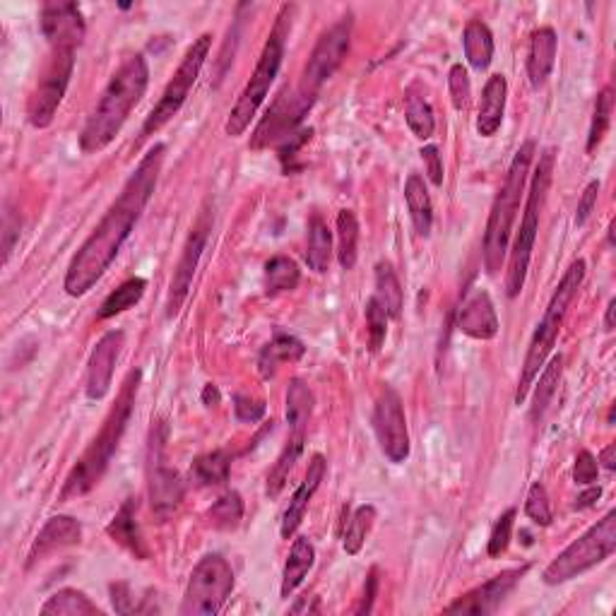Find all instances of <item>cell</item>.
I'll return each mask as SVG.
<instances>
[{
	"instance_id": "cell-1",
	"label": "cell",
	"mask_w": 616,
	"mask_h": 616,
	"mask_svg": "<svg viewBox=\"0 0 616 616\" xmlns=\"http://www.w3.org/2000/svg\"><path fill=\"white\" fill-rule=\"evenodd\" d=\"M164 154H167V145L157 142L140 159L138 167L128 176L123 191L118 193V198L104 212L102 222L94 227L92 234L85 239V244L80 246V251L70 260L63 280L65 294L85 296L94 284L102 280L106 270L111 268V263L121 253L128 236L133 234L135 224L140 222L154 188H157L159 174H162L164 167Z\"/></svg>"
},
{
	"instance_id": "cell-2",
	"label": "cell",
	"mask_w": 616,
	"mask_h": 616,
	"mask_svg": "<svg viewBox=\"0 0 616 616\" xmlns=\"http://www.w3.org/2000/svg\"><path fill=\"white\" fill-rule=\"evenodd\" d=\"M147 85H150V65L142 53H135L111 75L109 85L82 128L80 150L85 154L106 150L126 126L135 106L142 102Z\"/></svg>"
},
{
	"instance_id": "cell-3",
	"label": "cell",
	"mask_w": 616,
	"mask_h": 616,
	"mask_svg": "<svg viewBox=\"0 0 616 616\" xmlns=\"http://www.w3.org/2000/svg\"><path fill=\"white\" fill-rule=\"evenodd\" d=\"M140 381H142L140 369H133L128 373L126 381H123L121 385V390H118V398L114 402V407H111L109 414H106L99 434L92 438V443L87 446L85 453H82V458L75 462L70 475L65 477L58 499L61 501L80 499V496L90 494V491L102 482L104 472L109 470V465H111V458H114L118 446H121V438L123 434H126L130 417H133Z\"/></svg>"
},
{
	"instance_id": "cell-4",
	"label": "cell",
	"mask_w": 616,
	"mask_h": 616,
	"mask_svg": "<svg viewBox=\"0 0 616 616\" xmlns=\"http://www.w3.org/2000/svg\"><path fill=\"white\" fill-rule=\"evenodd\" d=\"M535 152H537L535 140H525L523 145H520V150L515 152L511 167H508L506 179H503L499 193H496L494 205H491L487 231H484V268H487L491 277L499 275L503 260H506L513 222L520 210V200H523L525 183L527 176H530Z\"/></svg>"
},
{
	"instance_id": "cell-5",
	"label": "cell",
	"mask_w": 616,
	"mask_h": 616,
	"mask_svg": "<svg viewBox=\"0 0 616 616\" xmlns=\"http://www.w3.org/2000/svg\"><path fill=\"white\" fill-rule=\"evenodd\" d=\"M585 270H588V265H585L583 258L573 260V263L568 265V270L564 272V277H561L559 287L554 289L552 301H549L542 321L537 323L535 335H532L530 347H527L523 371H520V378H518V390H515V405H523V402L527 400L532 383H535V378L539 376V371H542V366L547 364L549 354L554 352L556 337H559L561 325H564L566 321L568 306L573 304L580 284H583L585 280Z\"/></svg>"
},
{
	"instance_id": "cell-6",
	"label": "cell",
	"mask_w": 616,
	"mask_h": 616,
	"mask_svg": "<svg viewBox=\"0 0 616 616\" xmlns=\"http://www.w3.org/2000/svg\"><path fill=\"white\" fill-rule=\"evenodd\" d=\"M296 8L294 5H282L280 15H277L275 27H272L268 41H265L263 53H260L256 70H253L251 80L246 82L244 92L236 99L234 109L224 123L229 138H239L244 135L251 121L256 118L258 109L263 106L265 97H268L272 82H275L277 73H280L282 61H284V46H287V37L292 32V20H294Z\"/></svg>"
},
{
	"instance_id": "cell-7",
	"label": "cell",
	"mask_w": 616,
	"mask_h": 616,
	"mask_svg": "<svg viewBox=\"0 0 616 616\" xmlns=\"http://www.w3.org/2000/svg\"><path fill=\"white\" fill-rule=\"evenodd\" d=\"M554 164H556V150L547 147L539 154V162L535 167L530 181V193L525 200V215L520 222L518 234H515L513 248H511V263H508V275H506V294L515 299L523 292L527 270H530L532 251H535L537 231H539V212H542L544 200H547V191L552 186L554 179Z\"/></svg>"
},
{
	"instance_id": "cell-8",
	"label": "cell",
	"mask_w": 616,
	"mask_h": 616,
	"mask_svg": "<svg viewBox=\"0 0 616 616\" xmlns=\"http://www.w3.org/2000/svg\"><path fill=\"white\" fill-rule=\"evenodd\" d=\"M616 549V511H609L585 535L571 542L556 559L544 568L542 578L547 585H564L583 576L590 568L604 564Z\"/></svg>"
},
{
	"instance_id": "cell-9",
	"label": "cell",
	"mask_w": 616,
	"mask_h": 616,
	"mask_svg": "<svg viewBox=\"0 0 616 616\" xmlns=\"http://www.w3.org/2000/svg\"><path fill=\"white\" fill-rule=\"evenodd\" d=\"M234 592V568L222 554H207L195 564L183 592V616H215Z\"/></svg>"
},
{
	"instance_id": "cell-10",
	"label": "cell",
	"mask_w": 616,
	"mask_h": 616,
	"mask_svg": "<svg viewBox=\"0 0 616 616\" xmlns=\"http://www.w3.org/2000/svg\"><path fill=\"white\" fill-rule=\"evenodd\" d=\"M167 438L169 426L162 419L152 422L150 441H147V494L159 523L179 511L183 501V479L174 467L167 465Z\"/></svg>"
},
{
	"instance_id": "cell-11",
	"label": "cell",
	"mask_w": 616,
	"mask_h": 616,
	"mask_svg": "<svg viewBox=\"0 0 616 616\" xmlns=\"http://www.w3.org/2000/svg\"><path fill=\"white\" fill-rule=\"evenodd\" d=\"M210 49H212V34H200V37L188 46L186 56L181 58L174 77H171L169 85L164 87L162 97H159V102L154 104L150 116H147L145 123H142V138L162 130L171 118L179 114L181 106L186 104L188 94H191V87L195 85V80H198L200 70H203L207 56H210Z\"/></svg>"
},
{
	"instance_id": "cell-12",
	"label": "cell",
	"mask_w": 616,
	"mask_h": 616,
	"mask_svg": "<svg viewBox=\"0 0 616 616\" xmlns=\"http://www.w3.org/2000/svg\"><path fill=\"white\" fill-rule=\"evenodd\" d=\"M75 70V49L58 46L51 49L49 61L41 70L37 87L27 102V121L34 128H49L58 114L65 92H68L70 77Z\"/></svg>"
},
{
	"instance_id": "cell-13",
	"label": "cell",
	"mask_w": 616,
	"mask_h": 616,
	"mask_svg": "<svg viewBox=\"0 0 616 616\" xmlns=\"http://www.w3.org/2000/svg\"><path fill=\"white\" fill-rule=\"evenodd\" d=\"M352 32H354L352 13L340 17L333 27L325 29L321 39H318L316 46H313L311 56H308V63L299 85L301 92L318 97L321 87L337 73V68H340L342 61L347 58L349 46H352Z\"/></svg>"
},
{
	"instance_id": "cell-14",
	"label": "cell",
	"mask_w": 616,
	"mask_h": 616,
	"mask_svg": "<svg viewBox=\"0 0 616 616\" xmlns=\"http://www.w3.org/2000/svg\"><path fill=\"white\" fill-rule=\"evenodd\" d=\"M373 431L383 455L395 465L410 458V431L402 398L393 385H385L373 407Z\"/></svg>"
},
{
	"instance_id": "cell-15",
	"label": "cell",
	"mask_w": 616,
	"mask_h": 616,
	"mask_svg": "<svg viewBox=\"0 0 616 616\" xmlns=\"http://www.w3.org/2000/svg\"><path fill=\"white\" fill-rule=\"evenodd\" d=\"M313 104H316L313 94L301 90L282 92L277 102L268 109V114L263 116V121L258 123L256 133L251 138V150H265L272 142H284L289 135H294L304 116L313 109Z\"/></svg>"
},
{
	"instance_id": "cell-16",
	"label": "cell",
	"mask_w": 616,
	"mask_h": 616,
	"mask_svg": "<svg viewBox=\"0 0 616 616\" xmlns=\"http://www.w3.org/2000/svg\"><path fill=\"white\" fill-rule=\"evenodd\" d=\"M210 231H212V215L207 210H203V215L198 217V222L193 224L191 234H188L179 263H176L174 277H171L169 296H167V316L169 318L179 316L183 304H186L188 294H191L195 270H198L200 258H203L207 239H210Z\"/></svg>"
},
{
	"instance_id": "cell-17",
	"label": "cell",
	"mask_w": 616,
	"mask_h": 616,
	"mask_svg": "<svg viewBox=\"0 0 616 616\" xmlns=\"http://www.w3.org/2000/svg\"><path fill=\"white\" fill-rule=\"evenodd\" d=\"M530 571V566L511 568V571H503L499 576H494L487 583H482L479 588L470 590L467 595H462L453 604H448L443 612L446 614H475V616H487L494 614L501 607V602L515 590V585L523 580L525 573Z\"/></svg>"
},
{
	"instance_id": "cell-18",
	"label": "cell",
	"mask_w": 616,
	"mask_h": 616,
	"mask_svg": "<svg viewBox=\"0 0 616 616\" xmlns=\"http://www.w3.org/2000/svg\"><path fill=\"white\" fill-rule=\"evenodd\" d=\"M126 345V333L123 330H109L97 342L87 361V381L85 395L94 402L104 400L109 395L111 383H114L116 361L121 357V349Z\"/></svg>"
},
{
	"instance_id": "cell-19",
	"label": "cell",
	"mask_w": 616,
	"mask_h": 616,
	"mask_svg": "<svg viewBox=\"0 0 616 616\" xmlns=\"http://www.w3.org/2000/svg\"><path fill=\"white\" fill-rule=\"evenodd\" d=\"M39 27L44 39L51 44V49L68 46V49L75 51L82 46L87 29L80 5L75 3H46L41 8Z\"/></svg>"
},
{
	"instance_id": "cell-20",
	"label": "cell",
	"mask_w": 616,
	"mask_h": 616,
	"mask_svg": "<svg viewBox=\"0 0 616 616\" xmlns=\"http://www.w3.org/2000/svg\"><path fill=\"white\" fill-rule=\"evenodd\" d=\"M455 325L462 335L472 337V340H494L499 333V316L491 296L484 289H472L462 301Z\"/></svg>"
},
{
	"instance_id": "cell-21",
	"label": "cell",
	"mask_w": 616,
	"mask_h": 616,
	"mask_svg": "<svg viewBox=\"0 0 616 616\" xmlns=\"http://www.w3.org/2000/svg\"><path fill=\"white\" fill-rule=\"evenodd\" d=\"M82 542V525L73 515H53L41 527L39 535L34 537L32 547L27 554V568H32L37 561L46 559V556L58 552V549L75 547Z\"/></svg>"
},
{
	"instance_id": "cell-22",
	"label": "cell",
	"mask_w": 616,
	"mask_h": 616,
	"mask_svg": "<svg viewBox=\"0 0 616 616\" xmlns=\"http://www.w3.org/2000/svg\"><path fill=\"white\" fill-rule=\"evenodd\" d=\"M325 475H328V460H325L321 453H316L311 458V462H308V472H306L304 482H301L299 489L294 491V496L289 499L287 511H284V515H282L280 535L284 539L296 535V530H299L301 520H304V515L308 511V503H311L313 494H316L318 487H321Z\"/></svg>"
},
{
	"instance_id": "cell-23",
	"label": "cell",
	"mask_w": 616,
	"mask_h": 616,
	"mask_svg": "<svg viewBox=\"0 0 616 616\" xmlns=\"http://www.w3.org/2000/svg\"><path fill=\"white\" fill-rule=\"evenodd\" d=\"M556 51H559V39L552 27H539L532 32L530 51H527V77L535 90L544 87V82L552 75Z\"/></svg>"
},
{
	"instance_id": "cell-24",
	"label": "cell",
	"mask_w": 616,
	"mask_h": 616,
	"mask_svg": "<svg viewBox=\"0 0 616 616\" xmlns=\"http://www.w3.org/2000/svg\"><path fill=\"white\" fill-rule=\"evenodd\" d=\"M506 99H508V82L501 73L491 75L484 85L482 102H479L477 114V133L482 138H494L499 133L503 114H506Z\"/></svg>"
},
{
	"instance_id": "cell-25",
	"label": "cell",
	"mask_w": 616,
	"mask_h": 616,
	"mask_svg": "<svg viewBox=\"0 0 616 616\" xmlns=\"http://www.w3.org/2000/svg\"><path fill=\"white\" fill-rule=\"evenodd\" d=\"M135 511H138V501L135 499L123 501V506L118 508V513L114 515L109 527H106V532H109V537L114 539L116 544H121L126 552L133 554L135 559L147 561L150 559V549H147L145 539L140 535V527L135 523Z\"/></svg>"
},
{
	"instance_id": "cell-26",
	"label": "cell",
	"mask_w": 616,
	"mask_h": 616,
	"mask_svg": "<svg viewBox=\"0 0 616 616\" xmlns=\"http://www.w3.org/2000/svg\"><path fill=\"white\" fill-rule=\"evenodd\" d=\"M313 564H316V547L311 544L308 537H296L292 549H289L287 561H284V571H282V597L289 600L292 592L304 583V578L308 576Z\"/></svg>"
},
{
	"instance_id": "cell-27",
	"label": "cell",
	"mask_w": 616,
	"mask_h": 616,
	"mask_svg": "<svg viewBox=\"0 0 616 616\" xmlns=\"http://www.w3.org/2000/svg\"><path fill=\"white\" fill-rule=\"evenodd\" d=\"M405 203L410 210L414 231L419 236H431L434 229V205H431L429 188H426L424 179L419 174H410L405 181Z\"/></svg>"
},
{
	"instance_id": "cell-28",
	"label": "cell",
	"mask_w": 616,
	"mask_h": 616,
	"mask_svg": "<svg viewBox=\"0 0 616 616\" xmlns=\"http://www.w3.org/2000/svg\"><path fill=\"white\" fill-rule=\"evenodd\" d=\"M306 354L304 342L296 340L294 335L275 333V337L263 347L258 357V369L263 378H272L277 373V366L287 361H299Z\"/></svg>"
},
{
	"instance_id": "cell-29",
	"label": "cell",
	"mask_w": 616,
	"mask_h": 616,
	"mask_svg": "<svg viewBox=\"0 0 616 616\" xmlns=\"http://www.w3.org/2000/svg\"><path fill=\"white\" fill-rule=\"evenodd\" d=\"M462 49H465L467 63L475 70H487L494 58V34L487 27V22L470 20L462 29Z\"/></svg>"
},
{
	"instance_id": "cell-30",
	"label": "cell",
	"mask_w": 616,
	"mask_h": 616,
	"mask_svg": "<svg viewBox=\"0 0 616 616\" xmlns=\"http://www.w3.org/2000/svg\"><path fill=\"white\" fill-rule=\"evenodd\" d=\"M333 258V234L321 215L308 219V244H306V263L316 275H325Z\"/></svg>"
},
{
	"instance_id": "cell-31",
	"label": "cell",
	"mask_w": 616,
	"mask_h": 616,
	"mask_svg": "<svg viewBox=\"0 0 616 616\" xmlns=\"http://www.w3.org/2000/svg\"><path fill=\"white\" fill-rule=\"evenodd\" d=\"M561 373H564V357L556 354V357H552L547 364L542 366V373L535 378L537 383H532V385H537L535 398H532V410H530V419L535 424L544 417L547 407L552 405L556 388H559V383H561Z\"/></svg>"
},
{
	"instance_id": "cell-32",
	"label": "cell",
	"mask_w": 616,
	"mask_h": 616,
	"mask_svg": "<svg viewBox=\"0 0 616 616\" xmlns=\"http://www.w3.org/2000/svg\"><path fill=\"white\" fill-rule=\"evenodd\" d=\"M41 614L44 616H99L102 609L94 604L85 592L75 590V588H65L53 592L49 600L44 602L41 607Z\"/></svg>"
},
{
	"instance_id": "cell-33",
	"label": "cell",
	"mask_w": 616,
	"mask_h": 616,
	"mask_svg": "<svg viewBox=\"0 0 616 616\" xmlns=\"http://www.w3.org/2000/svg\"><path fill=\"white\" fill-rule=\"evenodd\" d=\"M231 455L227 450H212L200 455L191 465V479L198 487H222L229 482Z\"/></svg>"
},
{
	"instance_id": "cell-34",
	"label": "cell",
	"mask_w": 616,
	"mask_h": 616,
	"mask_svg": "<svg viewBox=\"0 0 616 616\" xmlns=\"http://www.w3.org/2000/svg\"><path fill=\"white\" fill-rule=\"evenodd\" d=\"M304 441L306 434H294V431H289L287 446L282 448L280 458H277L275 465H272L268 484H265V494H268L270 499H277V496H280V491L284 489V484H287L289 475H292L296 460H299V455L304 453Z\"/></svg>"
},
{
	"instance_id": "cell-35",
	"label": "cell",
	"mask_w": 616,
	"mask_h": 616,
	"mask_svg": "<svg viewBox=\"0 0 616 616\" xmlns=\"http://www.w3.org/2000/svg\"><path fill=\"white\" fill-rule=\"evenodd\" d=\"M284 414H287L289 431L306 434L308 419H311L313 414V393L301 378H294V381L289 383L287 400H284Z\"/></svg>"
},
{
	"instance_id": "cell-36",
	"label": "cell",
	"mask_w": 616,
	"mask_h": 616,
	"mask_svg": "<svg viewBox=\"0 0 616 616\" xmlns=\"http://www.w3.org/2000/svg\"><path fill=\"white\" fill-rule=\"evenodd\" d=\"M373 299L383 306V311L388 313V318H400L402 306H405V296H402V287L398 275H395L393 265L381 263L376 265V294Z\"/></svg>"
},
{
	"instance_id": "cell-37",
	"label": "cell",
	"mask_w": 616,
	"mask_h": 616,
	"mask_svg": "<svg viewBox=\"0 0 616 616\" xmlns=\"http://www.w3.org/2000/svg\"><path fill=\"white\" fill-rule=\"evenodd\" d=\"M359 256V219L352 210L337 215V260L342 270H352Z\"/></svg>"
},
{
	"instance_id": "cell-38",
	"label": "cell",
	"mask_w": 616,
	"mask_h": 616,
	"mask_svg": "<svg viewBox=\"0 0 616 616\" xmlns=\"http://www.w3.org/2000/svg\"><path fill=\"white\" fill-rule=\"evenodd\" d=\"M145 289L147 282L142 280V277H130V280H126L121 287L106 296L102 308H99L97 313V321H109V318L118 316V313H126L128 308L140 304V299L145 296Z\"/></svg>"
},
{
	"instance_id": "cell-39",
	"label": "cell",
	"mask_w": 616,
	"mask_h": 616,
	"mask_svg": "<svg viewBox=\"0 0 616 616\" xmlns=\"http://www.w3.org/2000/svg\"><path fill=\"white\" fill-rule=\"evenodd\" d=\"M301 270L292 258L275 256L265 263V294L277 296L299 287Z\"/></svg>"
},
{
	"instance_id": "cell-40",
	"label": "cell",
	"mask_w": 616,
	"mask_h": 616,
	"mask_svg": "<svg viewBox=\"0 0 616 616\" xmlns=\"http://www.w3.org/2000/svg\"><path fill=\"white\" fill-rule=\"evenodd\" d=\"M207 523L215 530H236L244 520V499H241L239 491H227L224 496L212 503L205 513Z\"/></svg>"
},
{
	"instance_id": "cell-41",
	"label": "cell",
	"mask_w": 616,
	"mask_h": 616,
	"mask_svg": "<svg viewBox=\"0 0 616 616\" xmlns=\"http://www.w3.org/2000/svg\"><path fill=\"white\" fill-rule=\"evenodd\" d=\"M373 523H376V506L364 503V506H359L357 511H354L352 520H349V525L345 530V539H342V547H345V552L349 556H357L361 552V547L366 544V537H369Z\"/></svg>"
},
{
	"instance_id": "cell-42",
	"label": "cell",
	"mask_w": 616,
	"mask_h": 616,
	"mask_svg": "<svg viewBox=\"0 0 616 616\" xmlns=\"http://www.w3.org/2000/svg\"><path fill=\"white\" fill-rule=\"evenodd\" d=\"M407 126L414 133V138L429 140L436 130V118L431 104L426 102L422 94H414V90L407 92Z\"/></svg>"
},
{
	"instance_id": "cell-43",
	"label": "cell",
	"mask_w": 616,
	"mask_h": 616,
	"mask_svg": "<svg viewBox=\"0 0 616 616\" xmlns=\"http://www.w3.org/2000/svg\"><path fill=\"white\" fill-rule=\"evenodd\" d=\"M612 111H614V90L612 87H604L595 99V111H592V123L588 133V152L592 154L597 147L602 145L604 135H607L609 123H612Z\"/></svg>"
},
{
	"instance_id": "cell-44",
	"label": "cell",
	"mask_w": 616,
	"mask_h": 616,
	"mask_svg": "<svg viewBox=\"0 0 616 616\" xmlns=\"http://www.w3.org/2000/svg\"><path fill=\"white\" fill-rule=\"evenodd\" d=\"M525 515L532 520V523L539 527H549L552 525V503H549L547 489L544 484L535 482L527 491V501H525Z\"/></svg>"
},
{
	"instance_id": "cell-45",
	"label": "cell",
	"mask_w": 616,
	"mask_h": 616,
	"mask_svg": "<svg viewBox=\"0 0 616 616\" xmlns=\"http://www.w3.org/2000/svg\"><path fill=\"white\" fill-rule=\"evenodd\" d=\"M388 313L383 311V306L376 299L366 301V328H369V347L371 352H378L383 347L385 335H388Z\"/></svg>"
},
{
	"instance_id": "cell-46",
	"label": "cell",
	"mask_w": 616,
	"mask_h": 616,
	"mask_svg": "<svg viewBox=\"0 0 616 616\" xmlns=\"http://www.w3.org/2000/svg\"><path fill=\"white\" fill-rule=\"evenodd\" d=\"M448 90H450V102L458 111H462L470 102L472 85H470V73L462 63H455L448 73Z\"/></svg>"
},
{
	"instance_id": "cell-47",
	"label": "cell",
	"mask_w": 616,
	"mask_h": 616,
	"mask_svg": "<svg viewBox=\"0 0 616 616\" xmlns=\"http://www.w3.org/2000/svg\"><path fill=\"white\" fill-rule=\"evenodd\" d=\"M513 525H515V508H508V511L496 520L494 530H491L489 547H487L491 559H496V556H501L508 549V544H511V537H513Z\"/></svg>"
},
{
	"instance_id": "cell-48",
	"label": "cell",
	"mask_w": 616,
	"mask_h": 616,
	"mask_svg": "<svg viewBox=\"0 0 616 616\" xmlns=\"http://www.w3.org/2000/svg\"><path fill=\"white\" fill-rule=\"evenodd\" d=\"M597 475H600V462L590 450H580L576 455V465H573V482L580 487H590L597 482Z\"/></svg>"
},
{
	"instance_id": "cell-49",
	"label": "cell",
	"mask_w": 616,
	"mask_h": 616,
	"mask_svg": "<svg viewBox=\"0 0 616 616\" xmlns=\"http://www.w3.org/2000/svg\"><path fill=\"white\" fill-rule=\"evenodd\" d=\"M234 412H236V419H239V422L256 424L265 417V402L251 398V395H236Z\"/></svg>"
},
{
	"instance_id": "cell-50",
	"label": "cell",
	"mask_w": 616,
	"mask_h": 616,
	"mask_svg": "<svg viewBox=\"0 0 616 616\" xmlns=\"http://www.w3.org/2000/svg\"><path fill=\"white\" fill-rule=\"evenodd\" d=\"M111 602H114V609L118 614H135L140 612V607L135 604L133 592H130L128 583H114L111 585Z\"/></svg>"
},
{
	"instance_id": "cell-51",
	"label": "cell",
	"mask_w": 616,
	"mask_h": 616,
	"mask_svg": "<svg viewBox=\"0 0 616 616\" xmlns=\"http://www.w3.org/2000/svg\"><path fill=\"white\" fill-rule=\"evenodd\" d=\"M422 159L426 164V176H429V181L434 183V186H443V159L441 152H438L436 145H426L422 147Z\"/></svg>"
},
{
	"instance_id": "cell-52",
	"label": "cell",
	"mask_w": 616,
	"mask_h": 616,
	"mask_svg": "<svg viewBox=\"0 0 616 616\" xmlns=\"http://www.w3.org/2000/svg\"><path fill=\"white\" fill-rule=\"evenodd\" d=\"M597 195H600V183L590 181L588 188H585V191H583V198H580L578 210H576V224H578V227H583V224L590 219L592 210H595V205H597Z\"/></svg>"
},
{
	"instance_id": "cell-53",
	"label": "cell",
	"mask_w": 616,
	"mask_h": 616,
	"mask_svg": "<svg viewBox=\"0 0 616 616\" xmlns=\"http://www.w3.org/2000/svg\"><path fill=\"white\" fill-rule=\"evenodd\" d=\"M20 236V219H17L13 212H5L3 219V253H5V263L10 260V253L15 248V239Z\"/></svg>"
},
{
	"instance_id": "cell-54",
	"label": "cell",
	"mask_w": 616,
	"mask_h": 616,
	"mask_svg": "<svg viewBox=\"0 0 616 616\" xmlns=\"http://www.w3.org/2000/svg\"><path fill=\"white\" fill-rule=\"evenodd\" d=\"M378 595V568L373 566L369 571V576H366V585H364V597H361V604L354 612L357 614H371L373 612V602H376Z\"/></svg>"
},
{
	"instance_id": "cell-55",
	"label": "cell",
	"mask_w": 616,
	"mask_h": 616,
	"mask_svg": "<svg viewBox=\"0 0 616 616\" xmlns=\"http://www.w3.org/2000/svg\"><path fill=\"white\" fill-rule=\"evenodd\" d=\"M600 496H602L600 487H590L588 491H583V494L578 496L576 503H573V508H576V511H585V508L595 506V503L600 501Z\"/></svg>"
},
{
	"instance_id": "cell-56",
	"label": "cell",
	"mask_w": 616,
	"mask_h": 616,
	"mask_svg": "<svg viewBox=\"0 0 616 616\" xmlns=\"http://www.w3.org/2000/svg\"><path fill=\"white\" fill-rule=\"evenodd\" d=\"M318 614L321 607H318V597H301V602H296L292 607V614Z\"/></svg>"
},
{
	"instance_id": "cell-57",
	"label": "cell",
	"mask_w": 616,
	"mask_h": 616,
	"mask_svg": "<svg viewBox=\"0 0 616 616\" xmlns=\"http://www.w3.org/2000/svg\"><path fill=\"white\" fill-rule=\"evenodd\" d=\"M597 462H602V467H607L609 472L616 470V443H609V446L600 453Z\"/></svg>"
},
{
	"instance_id": "cell-58",
	"label": "cell",
	"mask_w": 616,
	"mask_h": 616,
	"mask_svg": "<svg viewBox=\"0 0 616 616\" xmlns=\"http://www.w3.org/2000/svg\"><path fill=\"white\" fill-rule=\"evenodd\" d=\"M219 390H217V385H212V383H207L205 388H203V405L205 407H217L219 405Z\"/></svg>"
},
{
	"instance_id": "cell-59",
	"label": "cell",
	"mask_w": 616,
	"mask_h": 616,
	"mask_svg": "<svg viewBox=\"0 0 616 616\" xmlns=\"http://www.w3.org/2000/svg\"><path fill=\"white\" fill-rule=\"evenodd\" d=\"M614 311H616V299H609L607 313H604V330H607V333H612L614 330Z\"/></svg>"
},
{
	"instance_id": "cell-60",
	"label": "cell",
	"mask_w": 616,
	"mask_h": 616,
	"mask_svg": "<svg viewBox=\"0 0 616 616\" xmlns=\"http://www.w3.org/2000/svg\"><path fill=\"white\" fill-rule=\"evenodd\" d=\"M614 227H616V222H612V224H609V229H607V239H609V246H614Z\"/></svg>"
}]
</instances>
